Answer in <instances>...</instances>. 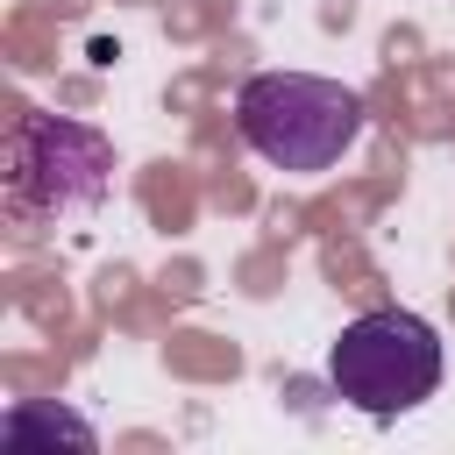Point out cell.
I'll use <instances>...</instances> for the list:
<instances>
[{
  "label": "cell",
  "mask_w": 455,
  "mask_h": 455,
  "mask_svg": "<svg viewBox=\"0 0 455 455\" xmlns=\"http://www.w3.org/2000/svg\"><path fill=\"white\" fill-rule=\"evenodd\" d=\"M441 370H448V355H441L434 320H419L405 306H377V313L348 320L327 348L334 398L370 412V419H398V412L427 405L441 391Z\"/></svg>",
  "instance_id": "cell-3"
},
{
  "label": "cell",
  "mask_w": 455,
  "mask_h": 455,
  "mask_svg": "<svg viewBox=\"0 0 455 455\" xmlns=\"http://www.w3.org/2000/svg\"><path fill=\"white\" fill-rule=\"evenodd\" d=\"M363 92L320 71H256L235 92V128L270 171H334L363 142Z\"/></svg>",
  "instance_id": "cell-2"
},
{
  "label": "cell",
  "mask_w": 455,
  "mask_h": 455,
  "mask_svg": "<svg viewBox=\"0 0 455 455\" xmlns=\"http://www.w3.org/2000/svg\"><path fill=\"white\" fill-rule=\"evenodd\" d=\"M0 434H7V448H28V441H71V448H100L92 419H78L71 405H14V412L0 419Z\"/></svg>",
  "instance_id": "cell-4"
},
{
  "label": "cell",
  "mask_w": 455,
  "mask_h": 455,
  "mask_svg": "<svg viewBox=\"0 0 455 455\" xmlns=\"http://www.w3.org/2000/svg\"><path fill=\"white\" fill-rule=\"evenodd\" d=\"M114 192V142L71 114H14L0 149V199L14 228H50L71 213H100Z\"/></svg>",
  "instance_id": "cell-1"
}]
</instances>
